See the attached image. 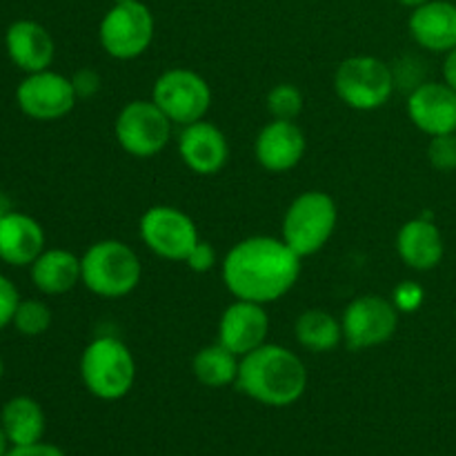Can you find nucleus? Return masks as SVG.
Listing matches in <instances>:
<instances>
[{
  "label": "nucleus",
  "mask_w": 456,
  "mask_h": 456,
  "mask_svg": "<svg viewBox=\"0 0 456 456\" xmlns=\"http://www.w3.org/2000/svg\"><path fill=\"white\" fill-rule=\"evenodd\" d=\"M221 276L234 298L267 305L297 285L301 256L283 239L249 236L225 254Z\"/></svg>",
  "instance_id": "1"
},
{
  "label": "nucleus",
  "mask_w": 456,
  "mask_h": 456,
  "mask_svg": "<svg viewBox=\"0 0 456 456\" xmlns=\"http://www.w3.org/2000/svg\"><path fill=\"white\" fill-rule=\"evenodd\" d=\"M236 387L267 408H288L305 395V363L288 347L263 343L249 354L240 356Z\"/></svg>",
  "instance_id": "2"
},
{
  "label": "nucleus",
  "mask_w": 456,
  "mask_h": 456,
  "mask_svg": "<svg viewBox=\"0 0 456 456\" xmlns=\"http://www.w3.org/2000/svg\"><path fill=\"white\" fill-rule=\"evenodd\" d=\"M80 283L101 298H123L138 288L142 265L138 254L127 243L116 239L89 245L80 256Z\"/></svg>",
  "instance_id": "3"
},
{
  "label": "nucleus",
  "mask_w": 456,
  "mask_h": 456,
  "mask_svg": "<svg viewBox=\"0 0 456 456\" xmlns=\"http://www.w3.org/2000/svg\"><path fill=\"white\" fill-rule=\"evenodd\" d=\"M80 379L96 399H123L136 381V361L132 350L116 337L94 338L80 354Z\"/></svg>",
  "instance_id": "4"
},
{
  "label": "nucleus",
  "mask_w": 456,
  "mask_h": 456,
  "mask_svg": "<svg viewBox=\"0 0 456 456\" xmlns=\"http://www.w3.org/2000/svg\"><path fill=\"white\" fill-rule=\"evenodd\" d=\"M337 200L328 191L310 190L289 203L283 216V240L301 258L321 252L337 230Z\"/></svg>",
  "instance_id": "5"
},
{
  "label": "nucleus",
  "mask_w": 456,
  "mask_h": 456,
  "mask_svg": "<svg viewBox=\"0 0 456 456\" xmlns=\"http://www.w3.org/2000/svg\"><path fill=\"white\" fill-rule=\"evenodd\" d=\"M334 92L350 110H381L395 92V71L377 56H350L337 67Z\"/></svg>",
  "instance_id": "6"
},
{
  "label": "nucleus",
  "mask_w": 456,
  "mask_h": 456,
  "mask_svg": "<svg viewBox=\"0 0 456 456\" xmlns=\"http://www.w3.org/2000/svg\"><path fill=\"white\" fill-rule=\"evenodd\" d=\"M151 101L174 125L199 123L212 107V87L194 69L174 67L163 71L151 87Z\"/></svg>",
  "instance_id": "7"
},
{
  "label": "nucleus",
  "mask_w": 456,
  "mask_h": 456,
  "mask_svg": "<svg viewBox=\"0 0 456 456\" xmlns=\"http://www.w3.org/2000/svg\"><path fill=\"white\" fill-rule=\"evenodd\" d=\"M154 27V13L145 3H120L102 16L98 40L107 56L116 61H134L150 49Z\"/></svg>",
  "instance_id": "8"
},
{
  "label": "nucleus",
  "mask_w": 456,
  "mask_h": 456,
  "mask_svg": "<svg viewBox=\"0 0 456 456\" xmlns=\"http://www.w3.org/2000/svg\"><path fill=\"white\" fill-rule=\"evenodd\" d=\"M174 123L154 101H132L118 111L114 134L118 145L134 159H151L167 147Z\"/></svg>",
  "instance_id": "9"
},
{
  "label": "nucleus",
  "mask_w": 456,
  "mask_h": 456,
  "mask_svg": "<svg viewBox=\"0 0 456 456\" xmlns=\"http://www.w3.org/2000/svg\"><path fill=\"white\" fill-rule=\"evenodd\" d=\"M343 341L350 350H370L390 341L399 328V312L381 294H363L347 303L341 316Z\"/></svg>",
  "instance_id": "10"
},
{
  "label": "nucleus",
  "mask_w": 456,
  "mask_h": 456,
  "mask_svg": "<svg viewBox=\"0 0 456 456\" xmlns=\"http://www.w3.org/2000/svg\"><path fill=\"white\" fill-rule=\"evenodd\" d=\"M138 232L147 249L165 261L185 263L194 245L200 240L190 214L172 205H154L147 209L141 216Z\"/></svg>",
  "instance_id": "11"
},
{
  "label": "nucleus",
  "mask_w": 456,
  "mask_h": 456,
  "mask_svg": "<svg viewBox=\"0 0 456 456\" xmlns=\"http://www.w3.org/2000/svg\"><path fill=\"white\" fill-rule=\"evenodd\" d=\"M18 110L31 120L52 123L69 114L78 102L71 78L58 71L43 69L27 74L16 87Z\"/></svg>",
  "instance_id": "12"
},
{
  "label": "nucleus",
  "mask_w": 456,
  "mask_h": 456,
  "mask_svg": "<svg viewBox=\"0 0 456 456\" xmlns=\"http://www.w3.org/2000/svg\"><path fill=\"white\" fill-rule=\"evenodd\" d=\"M270 334V316L265 305L236 298L225 307L218 321V343L236 356H245L267 343Z\"/></svg>",
  "instance_id": "13"
},
{
  "label": "nucleus",
  "mask_w": 456,
  "mask_h": 456,
  "mask_svg": "<svg viewBox=\"0 0 456 456\" xmlns=\"http://www.w3.org/2000/svg\"><path fill=\"white\" fill-rule=\"evenodd\" d=\"M408 116L428 136L456 132V92L439 80L417 85L408 96Z\"/></svg>",
  "instance_id": "14"
},
{
  "label": "nucleus",
  "mask_w": 456,
  "mask_h": 456,
  "mask_svg": "<svg viewBox=\"0 0 456 456\" xmlns=\"http://www.w3.org/2000/svg\"><path fill=\"white\" fill-rule=\"evenodd\" d=\"M178 154L190 172L199 176H214L230 160V145L225 134L203 118L183 127L178 136Z\"/></svg>",
  "instance_id": "15"
},
{
  "label": "nucleus",
  "mask_w": 456,
  "mask_h": 456,
  "mask_svg": "<svg viewBox=\"0 0 456 456\" xmlns=\"http://www.w3.org/2000/svg\"><path fill=\"white\" fill-rule=\"evenodd\" d=\"M305 134L294 120H272L254 141V156L265 172L285 174L305 156Z\"/></svg>",
  "instance_id": "16"
},
{
  "label": "nucleus",
  "mask_w": 456,
  "mask_h": 456,
  "mask_svg": "<svg viewBox=\"0 0 456 456\" xmlns=\"http://www.w3.org/2000/svg\"><path fill=\"white\" fill-rule=\"evenodd\" d=\"M396 252L399 258L414 272H430L444 261L445 243L444 234L432 221V214L412 218L403 223L396 234Z\"/></svg>",
  "instance_id": "17"
},
{
  "label": "nucleus",
  "mask_w": 456,
  "mask_h": 456,
  "mask_svg": "<svg viewBox=\"0 0 456 456\" xmlns=\"http://www.w3.org/2000/svg\"><path fill=\"white\" fill-rule=\"evenodd\" d=\"M4 49L13 65L25 74L49 69L56 56L52 34L36 20H16L4 34Z\"/></svg>",
  "instance_id": "18"
},
{
  "label": "nucleus",
  "mask_w": 456,
  "mask_h": 456,
  "mask_svg": "<svg viewBox=\"0 0 456 456\" xmlns=\"http://www.w3.org/2000/svg\"><path fill=\"white\" fill-rule=\"evenodd\" d=\"M408 29L419 47L432 53H448L456 47V4L450 0H430L412 9Z\"/></svg>",
  "instance_id": "19"
},
{
  "label": "nucleus",
  "mask_w": 456,
  "mask_h": 456,
  "mask_svg": "<svg viewBox=\"0 0 456 456\" xmlns=\"http://www.w3.org/2000/svg\"><path fill=\"white\" fill-rule=\"evenodd\" d=\"M43 252V225L29 214L12 209L0 221V261L12 267H29Z\"/></svg>",
  "instance_id": "20"
},
{
  "label": "nucleus",
  "mask_w": 456,
  "mask_h": 456,
  "mask_svg": "<svg viewBox=\"0 0 456 456\" xmlns=\"http://www.w3.org/2000/svg\"><path fill=\"white\" fill-rule=\"evenodd\" d=\"M29 274L36 289L47 297H61V294L71 292L83 281L80 258L69 249L61 248L45 249L29 265Z\"/></svg>",
  "instance_id": "21"
},
{
  "label": "nucleus",
  "mask_w": 456,
  "mask_h": 456,
  "mask_svg": "<svg viewBox=\"0 0 456 456\" xmlns=\"http://www.w3.org/2000/svg\"><path fill=\"white\" fill-rule=\"evenodd\" d=\"M0 426L12 445L40 444L45 435V412L31 396H13L3 405Z\"/></svg>",
  "instance_id": "22"
},
{
  "label": "nucleus",
  "mask_w": 456,
  "mask_h": 456,
  "mask_svg": "<svg viewBox=\"0 0 456 456\" xmlns=\"http://www.w3.org/2000/svg\"><path fill=\"white\" fill-rule=\"evenodd\" d=\"M239 365L240 356H236L221 343H212L196 352L194 361H191V372L200 386L221 390V387L236 386Z\"/></svg>",
  "instance_id": "23"
},
{
  "label": "nucleus",
  "mask_w": 456,
  "mask_h": 456,
  "mask_svg": "<svg viewBox=\"0 0 456 456\" xmlns=\"http://www.w3.org/2000/svg\"><path fill=\"white\" fill-rule=\"evenodd\" d=\"M294 334L301 347L314 354H328L343 341L341 321L328 310H305L294 323Z\"/></svg>",
  "instance_id": "24"
},
{
  "label": "nucleus",
  "mask_w": 456,
  "mask_h": 456,
  "mask_svg": "<svg viewBox=\"0 0 456 456\" xmlns=\"http://www.w3.org/2000/svg\"><path fill=\"white\" fill-rule=\"evenodd\" d=\"M12 325L22 337H40L52 328V310L40 298H20Z\"/></svg>",
  "instance_id": "25"
},
{
  "label": "nucleus",
  "mask_w": 456,
  "mask_h": 456,
  "mask_svg": "<svg viewBox=\"0 0 456 456\" xmlns=\"http://www.w3.org/2000/svg\"><path fill=\"white\" fill-rule=\"evenodd\" d=\"M265 105L274 120H297L303 111V94L292 83L274 85L267 94Z\"/></svg>",
  "instance_id": "26"
},
{
  "label": "nucleus",
  "mask_w": 456,
  "mask_h": 456,
  "mask_svg": "<svg viewBox=\"0 0 456 456\" xmlns=\"http://www.w3.org/2000/svg\"><path fill=\"white\" fill-rule=\"evenodd\" d=\"M428 160L439 172H454L456 169V132L432 136L428 142Z\"/></svg>",
  "instance_id": "27"
},
{
  "label": "nucleus",
  "mask_w": 456,
  "mask_h": 456,
  "mask_svg": "<svg viewBox=\"0 0 456 456\" xmlns=\"http://www.w3.org/2000/svg\"><path fill=\"white\" fill-rule=\"evenodd\" d=\"M390 301L399 314H414L423 305V301H426V289L419 283H414V281H403V283H399L392 289Z\"/></svg>",
  "instance_id": "28"
},
{
  "label": "nucleus",
  "mask_w": 456,
  "mask_h": 456,
  "mask_svg": "<svg viewBox=\"0 0 456 456\" xmlns=\"http://www.w3.org/2000/svg\"><path fill=\"white\" fill-rule=\"evenodd\" d=\"M18 303H20V294H18L16 285H13L7 276L0 274V330H4L7 325L13 323V314H16Z\"/></svg>",
  "instance_id": "29"
},
{
  "label": "nucleus",
  "mask_w": 456,
  "mask_h": 456,
  "mask_svg": "<svg viewBox=\"0 0 456 456\" xmlns=\"http://www.w3.org/2000/svg\"><path fill=\"white\" fill-rule=\"evenodd\" d=\"M185 265L190 267L191 272H196V274H205V272H209L216 265V252H214V248L208 240L200 239L199 243L194 245V249L190 252V256L185 258Z\"/></svg>",
  "instance_id": "30"
},
{
  "label": "nucleus",
  "mask_w": 456,
  "mask_h": 456,
  "mask_svg": "<svg viewBox=\"0 0 456 456\" xmlns=\"http://www.w3.org/2000/svg\"><path fill=\"white\" fill-rule=\"evenodd\" d=\"M71 85H74L78 101L80 98H92L96 96L98 89H101V76H98V71L85 67V69L76 71V74L71 76Z\"/></svg>",
  "instance_id": "31"
},
{
  "label": "nucleus",
  "mask_w": 456,
  "mask_h": 456,
  "mask_svg": "<svg viewBox=\"0 0 456 456\" xmlns=\"http://www.w3.org/2000/svg\"><path fill=\"white\" fill-rule=\"evenodd\" d=\"M7 456H65L62 450H58L56 445H49V444H34V445H13L9 450Z\"/></svg>",
  "instance_id": "32"
},
{
  "label": "nucleus",
  "mask_w": 456,
  "mask_h": 456,
  "mask_svg": "<svg viewBox=\"0 0 456 456\" xmlns=\"http://www.w3.org/2000/svg\"><path fill=\"white\" fill-rule=\"evenodd\" d=\"M444 83L450 85V87L456 92V47L450 49L445 53V61H444Z\"/></svg>",
  "instance_id": "33"
},
{
  "label": "nucleus",
  "mask_w": 456,
  "mask_h": 456,
  "mask_svg": "<svg viewBox=\"0 0 456 456\" xmlns=\"http://www.w3.org/2000/svg\"><path fill=\"white\" fill-rule=\"evenodd\" d=\"M9 212H12V203H9L7 196L0 194V221H3Z\"/></svg>",
  "instance_id": "34"
},
{
  "label": "nucleus",
  "mask_w": 456,
  "mask_h": 456,
  "mask_svg": "<svg viewBox=\"0 0 456 456\" xmlns=\"http://www.w3.org/2000/svg\"><path fill=\"white\" fill-rule=\"evenodd\" d=\"M396 3H399V4H403V7L417 9V7H421V4L430 3V0H396Z\"/></svg>",
  "instance_id": "35"
},
{
  "label": "nucleus",
  "mask_w": 456,
  "mask_h": 456,
  "mask_svg": "<svg viewBox=\"0 0 456 456\" xmlns=\"http://www.w3.org/2000/svg\"><path fill=\"white\" fill-rule=\"evenodd\" d=\"M7 435H4V430H3V426H0V456H7Z\"/></svg>",
  "instance_id": "36"
},
{
  "label": "nucleus",
  "mask_w": 456,
  "mask_h": 456,
  "mask_svg": "<svg viewBox=\"0 0 456 456\" xmlns=\"http://www.w3.org/2000/svg\"><path fill=\"white\" fill-rule=\"evenodd\" d=\"M3 372H4V363H3V356H0V379H3Z\"/></svg>",
  "instance_id": "37"
},
{
  "label": "nucleus",
  "mask_w": 456,
  "mask_h": 456,
  "mask_svg": "<svg viewBox=\"0 0 456 456\" xmlns=\"http://www.w3.org/2000/svg\"><path fill=\"white\" fill-rule=\"evenodd\" d=\"M120 3H134V0H114V4H120Z\"/></svg>",
  "instance_id": "38"
}]
</instances>
